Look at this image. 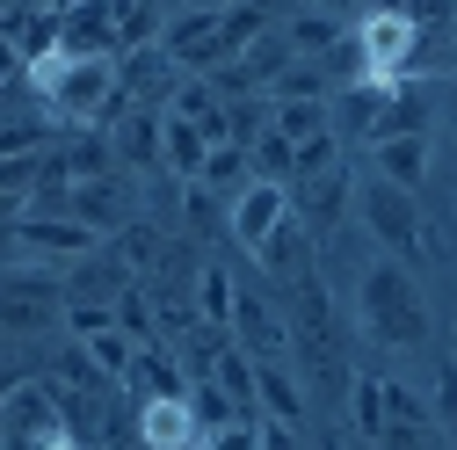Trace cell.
Segmentation results:
<instances>
[{
  "label": "cell",
  "instance_id": "4dcf8cb0",
  "mask_svg": "<svg viewBox=\"0 0 457 450\" xmlns=\"http://www.w3.org/2000/svg\"><path fill=\"white\" fill-rule=\"evenodd\" d=\"M428 414H436V429L457 443V356L436 363V400H428Z\"/></svg>",
  "mask_w": 457,
  "mask_h": 450
},
{
  "label": "cell",
  "instance_id": "603a6c76",
  "mask_svg": "<svg viewBox=\"0 0 457 450\" xmlns=\"http://www.w3.org/2000/svg\"><path fill=\"white\" fill-rule=\"evenodd\" d=\"M109 146H117L124 160H160V117H153V109L145 102H124V117H117V131H109Z\"/></svg>",
  "mask_w": 457,
  "mask_h": 450
},
{
  "label": "cell",
  "instance_id": "277c9868",
  "mask_svg": "<svg viewBox=\"0 0 457 450\" xmlns=\"http://www.w3.org/2000/svg\"><path fill=\"white\" fill-rule=\"evenodd\" d=\"M66 320V276L22 262V269H0V327L8 334H44Z\"/></svg>",
  "mask_w": 457,
  "mask_h": 450
},
{
  "label": "cell",
  "instance_id": "cb8c5ba5",
  "mask_svg": "<svg viewBox=\"0 0 457 450\" xmlns=\"http://www.w3.org/2000/svg\"><path fill=\"white\" fill-rule=\"evenodd\" d=\"M211 196H240L247 182H254V160H247V146H211L204 153V175H196Z\"/></svg>",
  "mask_w": 457,
  "mask_h": 450
},
{
  "label": "cell",
  "instance_id": "8d00e7d4",
  "mask_svg": "<svg viewBox=\"0 0 457 450\" xmlns=\"http://www.w3.org/2000/svg\"><path fill=\"white\" fill-rule=\"evenodd\" d=\"M0 8H8V0H0Z\"/></svg>",
  "mask_w": 457,
  "mask_h": 450
},
{
  "label": "cell",
  "instance_id": "7c38bea8",
  "mask_svg": "<svg viewBox=\"0 0 457 450\" xmlns=\"http://www.w3.org/2000/svg\"><path fill=\"white\" fill-rule=\"evenodd\" d=\"M138 443L145 450H196L204 429L189 414V392H153V400L138 407Z\"/></svg>",
  "mask_w": 457,
  "mask_h": 450
},
{
  "label": "cell",
  "instance_id": "6da1fadb",
  "mask_svg": "<svg viewBox=\"0 0 457 450\" xmlns=\"http://www.w3.org/2000/svg\"><path fill=\"white\" fill-rule=\"evenodd\" d=\"M29 88L59 109L66 124H109L117 117V51H95V59H66V51H44L29 59Z\"/></svg>",
  "mask_w": 457,
  "mask_h": 450
},
{
  "label": "cell",
  "instance_id": "8992f818",
  "mask_svg": "<svg viewBox=\"0 0 457 450\" xmlns=\"http://www.w3.org/2000/svg\"><path fill=\"white\" fill-rule=\"evenodd\" d=\"M363 218H370V233L392 247V262H414V254H428V225H421L414 189H399V182L370 175V182H363Z\"/></svg>",
  "mask_w": 457,
  "mask_h": 450
},
{
  "label": "cell",
  "instance_id": "74e56055",
  "mask_svg": "<svg viewBox=\"0 0 457 450\" xmlns=\"http://www.w3.org/2000/svg\"><path fill=\"white\" fill-rule=\"evenodd\" d=\"M0 392H8V385H0Z\"/></svg>",
  "mask_w": 457,
  "mask_h": 450
},
{
  "label": "cell",
  "instance_id": "83f0119b",
  "mask_svg": "<svg viewBox=\"0 0 457 450\" xmlns=\"http://www.w3.org/2000/svg\"><path fill=\"white\" fill-rule=\"evenodd\" d=\"M283 37H291V59H320V51H334V44H341L334 15H298Z\"/></svg>",
  "mask_w": 457,
  "mask_h": 450
},
{
  "label": "cell",
  "instance_id": "5bb4252c",
  "mask_svg": "<svg viewBox=\"0 0 457 450\" xmlns=\"http://www.w3.org/2000/svg\"><path fill=\"white\" fill-rule=\"evenodd\" d=\"M254 262L269 269V276H283V284H298V276H312V225L291 211V218H283L276 225V233L254 247Z\"/></svg>",
  "mask_w": 457,
  "mask_h": 450
},
{
  "label": "cell",
  "instance_id": "ffe728a7",
  "mask_svg": "<svg viewBox=\"0 0 457 450\" xmlns=\"http://www.w3.org/2000/svg\"><path fill=\"white\" fill-rule=\"evenodd\" d=\"M254 407H262L269 421H291V429H298V414H305V392H298V378H291V371H283V356L254 363Z\"/></svg>",
  "mask_w": 457,
  "mask_h": 450
},
{
  "label": "cell",
  "instance_id": "52a82bcc",
  "mask_svg": "<svg viewBox=\"0 0 457 450\" xmlns=\"http://www.w3.org/2000/svg\"><path fill=\"white\" fill-rule=\"evenodd\" d=\"M66 429V407H59V385L51 378H15L0 392V436H22V443H44Z\"/></svg>",
  "mask_w": 457,
  "mask_h": 450
},
{
  "label": "cell",
  "instance_id": "ac0fdd59",
  "mask_svg": "<svg viewBox=\"0 0 457 450\" xmlns=\"http://www.w3.org/2000/svg\"><path fill=\"white\" fill-rule=\"evenodd\" d=\"M370 153H378V175H385V182H399V189H421V175H428V131L370 138Z\"/></svg>",
  "mask_w": 457,
  "mask_h": 450
},
{
  "label": "cell",
  "instance_id": "7402d4cb",
  "mask_svg": "<svg viewBox=\"0 0 457 450\" xmlns=\"http://www.w3.org/2000/svg\"><path fill=\"white\" fill-rule=\"evenodd\" d=\"M341 196H349V175H341V167H320V175L298 182V204H291V211H298L305 225H334V218H341Z\"/></svg>",
  "mask_w": 457,
  "mask_h": 450
},
{
  "label": "cell",
  "instance_id": "d6a6232c",
  "mask_svg": "<svg viewBox=\"0 0 457 450\" xmlns=\"http://www.w3.org/2000/svg\"><path fill=\"white\" fill-rule=\"evenodd\" d=\"M385 8H399V15H407L414 29H428V37H436V29L457 15V0H385Z\"/></svg>",
  "mask_w": 457,
  "mask_h": 450
},
{
  "label": "cell",
  "instance_id": "484cf974",
  "mask_svg": "<svg viewBox=\"0 0 457 450\" xmlns=\"http://www.w3.org/2000/svg\"><path fill=\"white\" fill-rule=\"evenodd\" d=\"M385 385L392 378H378V371H356L349 378V414H356L363 443H378V429H385Z\"/></svg>",
  "mask_w": 457,
  "mask_h": 450
},
{
  "label": "cell",
  "instance_id": "e575fe53",
  "mask_svg": "<svg viewBox=\"0 0 457 450\" xmlns=\"http://www.w3.org/2000/svg\"><path fill=\"white\" fill-rule=\"evenodd\" d=\"M196 8H218V0H196Z\"/></svg>",
  "mask_w": 457,
  "mask_h": 450
},
{
  "label": "cell",
  "instance_id": "ab89813d",
  "mask_svg": "<svg viewBox=\"0 0 457 450\" xmlns=\"http://www.w3.org/2000/svg\"><path fill=\"white\" fill-rule=\"evenodd\" d=\"M363 450H370V443H363Z\"/></svg>",
  "mask_w": 457,
  "mask_h": 450
},
{
  "label": "cell",
  "instance_id": "d4e9b609",
  "mask_svg": "<svg viewBox=\"0 0 457 450\" xmlns=\"http://www.w3.org/2000/svg\"><path fill=\"white\" fill-rule=\"evenodd\" d=\"M80 349L95 356V371H102V378H124V371H131V356H138V342H131L117 320H109V327H95V334H80Z\"/></svg>",
  "mask_w": 457,
  "mask_h": 450
},
{
  "label": "cell",
  "instance_id": "f35d334b",
  "mask_svg": "<svg viewBox=\"0 0 457 450\" xmlns=\"http://www.w3.org/2000/svg\"><path fill=\"white\" fill-rule=\"evenodd\" d=\"M450 450H457V443H450Z\"/></svg>",
  "mask_w": 457,
  "mask_h": 450
},
{
  "label": "cell",
  "instance_id": "5b68a950",
  "mask_svg": "<svg viewBox=\"0 0 457 450\" xmlns=\"http://www.w3.org/2000/svg\"><path fill=\"white\" fill-rule=\"evenodd\" d=\"M349 44H356V59H363V80H407L414 59H421V44H428V29H414L399 8H370Z\"/></svg>",
  "mask_w": 457,
  "mask_h": 450
},
{
  "label": "cell",
  "instance_id": "ba28073f",
  "mask_svg": "<svg viewBox=\"0 0 457 450\" xmlns=\"http://www.w3.org/2000/svg\"><path fill=\"white\" fill-rule=\"evenodd\" d=\"M160 51H167L175 66H225V59H233V44H225V8H189V15H175L167 37H160Z\"/></svg>",
  "mask_w": 457,
  "mask_h": 450
},
{
  "label": "cell",
  "instance_id": "8fae6325",
  "mask_svg": "<svg viewBox=\"0 0 457 450\" xmlns=\"http://www.w3.org/2000/svg\"><path fill=\"white\" fill-rule=\"evenodd\" d=\"M182 88V66L175 59H167V51L160 44H131L124 51V66H117V102H167V95H175Z\"/></svg>",
  "mask_w": 457,
  "mask_h": 450
},
{
  "label": "cell",
  "instance_id": "d6986e66",
  "mask_svg": "<svg viewBox=\"0 0 457 450\" xmlns=\"http://www.w3.org/2000/svg\"><path fill=\"white\" fill-rule=\"evenodd\" d=\"M80 225H95V233H117L124 225V182L117 175H87V182H73V204H66Z\"/></svg>",
  "mask_w": 457,
  "mask_h": 450
},
{
  "label": "cell",
  "instance_id": "7a4b0ae2",
  "mask_svg": "<svg viewBox=\"0 0 457 450\" xmlns=\"http://www.w3.org/2000/svg\"><path fill=\"white\" fill-rule=\"evenodd\" d=\"M356 320L385 349H421L428 342V298L414 284V269L407 262H370L363 284H356Z\"/></svg>",
  "mask_w": 457,
  "mask_h": 450
},
{
  "label": "cell",
  "instance_id": "2e32d148",
  "mask_svg": "<svg viewBox=\"0 0 457 450\" xmlns=\"http://www.w3.org/2000/svg\"><path fill=\"white\" fill-rule=\"evenodd\" d=\"M225 327H233L240 342H247V356H254V363H269V356L291 349V327H283L262 298H240V291H233V320H225Z\"/></svg>",
  "mask_w": 457,
  "mask_h": 450
},
{
  "label": "cell",
  "instance_id": "3957f363",
  "mask_svg": "<svg viewBox=\"0 0 457 450\" xmlns=\"http://www.w3.org/2000/svg\"><path fill=\"white\" fill-rule=\"evenodd\" d=\"M291 291H298V312L283 320V327H291V349H298L305 378H312V385H349V356H341V312H334L327 284H320V276H298Z\"/></svg>",
  "mask_w": 457,
  "mask_h": 450
},
{
  "label": "cell",
  "instance_id": "f546056e",
  "mask_svg": "<svg viewBox=\"0 0 457 450\" xmlns=\"http://www.w3.org/2000/svg\"><path fill=\"white\" fill-rule=\"evenodd\" d=\"M196 305H204L211 327H225V320H233V276H225V269H204V276H196Z\"/></svg>",
  "mask_w": 457,
  "mask_h": 450
},
{
  "label": "cell",
  "instance_id": "9a60e30c",
  "mask_svg": "<svg viewBox=\"0 0 457 450\" xmlns=\"http://www.w3.org/2000/svg\"><path fill=\"white\" fill-rule=\"evenodd\" d=\"M15 240H22V247H44V254H66V262L102 247L95 225H80V218H29V211L15 218Z\"/></svg>",
  "mask_w": 457,
  "mask_h": 450
},
{
  "label": "cell",
  "instance_id": "4316f807",
  "mask_svg": "<svg viewBox=\"0 0 457 450\" xmlns=\"http://www.w3.org/2000/svg\"><path fill=\"white\" fill-rule=\"evenodd\" d=\"M276 131L291 138V146L327 138V131H334V109H327V102H276Z\"/></svg>",
  "mask_w": 457,
  "mask_h": 450
},
{
  "label": "cell",
  "instance_id": "e0dca14e",
  "mask_svg": "<svg viewBox=\"0 0 457 450\" xmlns=\"http://www.w3.org/2000/svg\"><path fill=\"white\" fill-rule=\"evenodd\" d=\"M392 88H399V80H349V88H341V102H334V124L349 131V138H378Z\"/></svg>",
  "mask_w": 457,
  "mask_h": 450
},
{
  "label": "cell",
  "instance_id": "836d02e7",
  "mask_svg": "<svg viewBox=\"0 0 457 450\" xmlns=\"http://www.w3.org/2000/svg\"><path fill=\"white\" fill-rule=\"evenodd\" d=\"M254 450H298V429H291V421H269V414H262V421H254Z\"/></svg>",
  "mask_w": 457,
  "mask_h": 450
},
{
  "label": "cell",
  "instance_id": "44dd1931",
  "mask_svg": "<svg viewBox=\"0 0 457 450\" xmlns=\"http://www.w3.org/2000/svg\"><path fill=\"white\" fill-rule=\"evenodd\" d=\"M204 153H211V138H204L189 117L167 109V117H160V167H175L182 182H196V175H204Z\"/></svg>",
  "mask_w": 457,
  "mask_h": 450
},
{
  "label": "cell",
  "instance_id": "1f68e13d",
  "mask_svg": "<svg viewBox=\"0 0 457 450\" xmlns=\"http://www.w3.org/2000/svg\"><path fill=\"white\" fill-rule=\"evenodd\" d=\"M109 312H117V327L131 334V342H153V305H145V291H131V284H124Z\"/></svg>",
  "mask_w": 457,
  "mask_h": 450
},
{
  "label": "cell",
  "instance_id": "30bf717a",
  "mask_svg": "<svg viewBox=\"0 0 457 450\" xmlns=\"http://www.w3.org/2000/svg\"><path fill=\"white\" fill-rule=\"evenodd\" d=\"M283 218H291V182H269V175H254V182L233 196V240L254 254V247L276 233Z\"/></svg>",
  "mask_w": 457,
  "mask_h": 450
},
{
  "label": "cell",
  "instance_id": "4fadbf2b",
  "mask_svg": "<svg viewBox=\"0 0 457 450\" xmlns=\"http://www.w3.org/2000/svg\"><path fill=\"white\" fill-rule=\"evenodd\" d=\"M0 37H8L22 59L59 51V0H8V8H0Z\"/></svg>",
  "mask_w": 457,
  "mask_h": 450
},
{
  "label": "cell",
  "instance_id": "d590c367",
  "mask_svg": "<svg viewBox=\"0 0 457 450\" xmlns=\"http://www.w3.org/2000/svg\"><path fill=\"white\" fill-rule=\"evenodd\" d=\"M334 8H349V0H334Z\"/></svg>",
  "mask_w": 457,
  "mask_h": 450
},
{
  "label": "cell",
  "instance_id": "9c48e42d",
  "mask_svg": "<svg viewBox=\"0 0 457 450\" xmlns=\"http://www.w3.org/2000/svg\"><path fill=\"white\" fill-rule=\"evenodd\" d=\"M59 51L66 59L117 51V0H59Z\"/></svg>",
  "mask_w": 457,
  "mask_h": 450
},
{
  "label": "cell",
  "instance_id": "f1b7e54d",
  "mask_svg": "<svg viewBox=\"0 0 457 450\" xmlns=\"http://www.w3.org/2000/svg\"><path fill=\"white\" fill-rule=\"evenodd\" d=\"M109 153H117V146H109V138H95V131H87V138H73V146L59 153V167H66L73 182H87V175H109Z\"/></svg>",
  "mask_w": 457,
  "mask_h": 450
}]
</instances>
